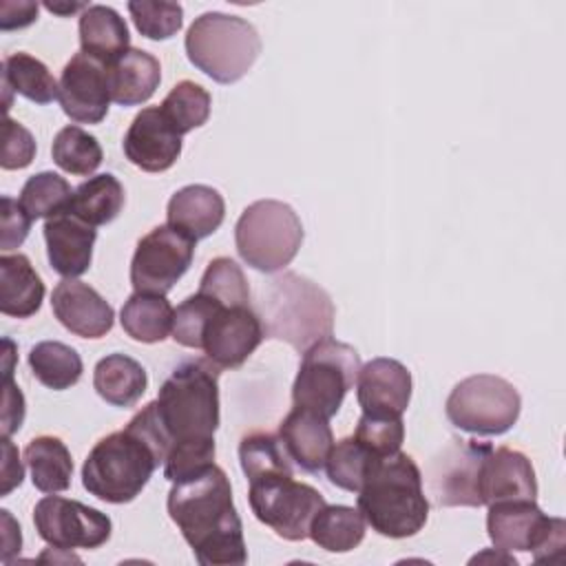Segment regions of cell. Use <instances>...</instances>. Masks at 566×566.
<instances>
[{
  "instance_id": "7402d4cb",
  "label": "cell",
  "mask_w": 566,
  "mask_h": 566,
  "mask_svg": "<svg viewBox=\"0 0 566 566\" xmlns=\"http://www.w3.org/2000/svg\"><path fill=\"white\" fill-rule=\"evenodd\" d=\"M279 438L290 460L307 473L325 469L334 447V433L325 416L303 407H294L279 424Z\"/></svg>"
},
{
  "instance_id": "bcb514c9",
  "label": "cell",
  "mask_w": 566,
  "mask_h": 566,
  "mask_svg": "<svg viewBox=\"0 0 566 566\" xmlns=\"http://www.w3.org/2000/svg\"><path fill=\"white\" fill-rule=\"evenodd\" d=\"M24 420V396L20 387L11 380V374H4V396H2V436L9 438L20 429Z\"/></svg>"
},
{
  "instance_id": "f1b7e54d",
  "label": "cell",
  "mask_w": 566,
  "mask_h": 566,
  "mask_svg": "<svg viewBox=\"0 0 566 566\" xmlns=\"http://www.w3.org/2000/svg\"><path fill=\"white\" fill-rule=\"evenodd\" d=\"M24 462L31 482L42 493H60L71 486L73 460L71 451L57 436H38L24 449Z\"/></svg>"
},
{
  "instance_id": "8992f818",
  "label": "cell",
  "mask_w": 566,
  "mask_h": 566,
  "mask_svg": "<svg viewBox=\"0 0 566 566\" xmlns=\"http://www.w3.org/2000/svg\"><path fill=\"white\" fill-rule=\"evenodd\" d=\"M188 60L219 84L239 82L261 53L256 29L239 18L221 11H206L188 27L186 40Z\"/></svg>"
},
{
  "instance_id": "f6af8a7d",
  "label": "cell",
  "mask_w": 566,
  "mask_h": 566,
  "mask_svg": "<svg viewBox=\"0 0 566 566\" xmlns=\"http://www.w3.org/2000/svg\"><path fill=\"white\" fill-rule=\"evenodd\" d=\"M2 208H0V230H2V239L0 245L2 250H13L18 245H22V241L29 234L31 228V217L24 212V208L11 199V197H2Z\"/></svg>"
},
{
  "instance_id": "4316f807",
  "label": "cell",
  "mask_w": 566,
  "mask_h": 566,
  "mask_svg": "<svg viewBox=\"0 0 566 566\" xmlns=\"http://www.w3.org/2000/svg\"><path fill=\"white\" fill-rule=\"evenodd\" d=\"M93 387L102 400L113 407H133L148 387L142 363L126 354L104 356L93 371Z\"/></svg>"
},
{
  "instance_id": "4fadbf2b",
  "label": "cell",
  "mask_w": 566,
  "mask_h": 566,
  "mask_svg": "<svg viewBox=\"0 0 566 566\" xmlns=\"http://www.w3.org/2000/svg\"><path fill=\"white\" fill-rule=\"evenodd\" d=\"M33 524L38 535L57 551L99 548L113 531L106 513L60 495H46L35 504Z\"/></svg>"
},
{
  "instance_id": "7c38bea8",
  "label": "cell",
  "mask_w": 566,
  "mask_h": 566,
  "mask_svg": "<svg viewBox=\"0 0 566 566\" xmlns=\"http://www.w3.org/2000/svg\"><path fill=\"white\" fill-rule=\"evenodd\" d=\"M195 239L164 223L137 241L130 261L135 292L166 294L188 272L195 256Z\"/></svg>"
},
{
  "instance_id": "c3c4849f",
  "label": "cell",
  "mask_w": 566,
  "mask_h": 566,
  "mask_svg": "<svg viewBox=\"0 0 566 566\" xmlns=\"http://www.w3.org/2000/svg\"><path fill=\"white\" fill-rule=\"evenodd\" d=\"M2 495H9L15 486L22 484L24 478V469L18 455V449L13 447V442L9 438H2Z\"/></svg>"
},
{
  "instance_id": "277c9868",
  "label": "cell",
  "mask_w": 566,
  "mask_h": 566,
  "mask_svg": "<svg viewBox=\"0 0 566 566\" xmlns=\"http://www.w3.org/2000/svg\"><path fill=\"white\" fill-rule=\"evenodd\" d=\"M259 316L268 338L285 340L296 352L332 336L334 329L329 294L296 272L279 274L261 290Z\"/></svg>"
},
{
  "instance_id": "603a6c76",
  "label": "cell",
  "mask_w": 566,
  "mask_h": 566,
  "mask_svg": "<svg viewBox=\"0 0 566 566\" xmlns=\"http://www.w3.org/2000/svg\"><path fill=\"white\" fill-rule=\"evenodd\" d=\"M226 217V201L221 192L206 184H190L179 188L166 208L168 226L181 230L190 239L199 241L210 237Z\"/></svg>"
},
{
  "instance_id": "8d00e7d4",
  "label": "cell",
  "mask_w": 566,
  "mask_h": 566,
  "mask_svg": "<svg viewBox=\"0 0 566 566\" xmlns=\"http://www.w3.org/2000/svg\"><path fill=\"white\" fill-rule=\"evenodd\" d=\"M73 192L69 181L60 177L57 172L44 170L33 177H29L20 190L18 203L24 208V212L35 219H51L64 210H69Z\"/></svg>"
},
{
  "instance_id": "74e56055",
  "label": "cell",
  "mask_w": 566,
  "mask_h": 566,
  "mask_svg": "<svg viewBox=\"0 0 566 566\" xmlns=\"http://www.w3.org/2000/svg\"><path fill=\"white\" fill-rule=\"evenodd\" d=\"M376 458H380V455H374L363 442H358L354 436H349V438L338 440L332 447L327 462H325V471L334 486H338L343 491L358 493V489Z\"/></svg>"
},
{
  "instance_id": "d6a6232c",
  "label": "cell",
  "mask_w": 566,
  "mask_h": 566,
  "mask_svg": "<svg viewBox=\"0 0 566 566\" xmlns=\"http://www.w3.org/2000/svg\"><path fill=\"white\" fill-rule=\"evenodd\" d=\"M29 367L38 382L53 391L69 389L82 378L80 354L60 340L35 343L29 352Z\"/></svg>"
},
{
  "instance_id": "681fc988",
  "label": "cell",
  "mask_w": 566,
  "mask_h": 566,
  "mask_svg": "<svg viewBox=\"0 0 566 566\" xmlns=\"http://www.w3.org/2000/svg\"><path fill=\"white\" fill-rule=\"evenodd\" d=\"M2 513V524H4V535H2V562H9V557L13 553H20L22 546V535H20V526L13 522V517L9 515V511H0Z\"/></svg>"
},
{
  "instance_id": "ffe728a7",
  "label": "cell",
  "mask_w": 566,
  "mask_h": 566,
  "mask_svg": "<svg viewBox=\"0 0 566 566\" xmlns=\"http://www.w3.org/2000/svg\"><path fill=\"white\" fill-rule=\"evenodd\" d=\"M95 239L97 230L69 210L44 223L49 263L64 279H77L91 268Z\"/></svg>"
},
{
  "instance_id": "d590c367",
  "label": "cell",
  "mask_w": 566,
  "mask_h": 566,
  "mask_svg": "<svg viewBox=\"0 0 566 566\" xmlns=\"http://www.w3.org/2000/svg\"><path fill=\"white\" fill-rule=\"evenodd\" d=\"M210 106L212 97L201 84L192 80H181L164 97L159 111L179 135H186L208 122Z\"/></svg>"
},
{
  "instance_id": "30bf717a",
  "label": "cell",
  "mask_w": 566,
  "mask_h": 566,
  "mask_svg": "<svg viewBox=\"0 0 566 566\" xmlns=\"http://www.w3.org/2000/svg\"><path fill=\"white\" fill-rule=\"evenodd\" d=\"M486 531L500 551H533L535 562H555L566 548V524L546 515L535 500H502L489 504Z\"/></svg>"
},
{
  "instance_id": "ab89813d",
  "label": "cell",
  "mask_w": 566,
  "mask_h": 566,
  "mask_svg": "<svg viewBox=\"0 0 566 566\" xmlns=\"http://www.w3.org/2000/svg\"><path fill=\"white\" fill-rule=\"evenodd\" d=\"M128 11L137 31L148 40H168L184 24V9L177 2L133 0L128 2Z\"/></svg>"
},
{
  "instance_id": "cb8c5ba5",
  "label": "cell",
  "mask_w": 566,
  "mask_h": 566,
  "mask_svg": "<svg viewBox=\"0 0 566 566\" xmlns=\"http://www.w3.org/2000/svg\"><path fill=\"white\" fill-rule=\"evenodd\" d=\"M111 99L119 106H137L153 97L161 82V66L155 55L142 49H128L106 64Z\"/></svg>"
},
{
  "instance_id": "ba28073f",
  "label": "cell",
  "mask_w": 566,
  "mask_h": 566,
  "mask_svg": "<svg viewBox=\"0 0 566 566\" xmlns=\"http://www.w3.org/2000/svg\"><path fill=\"white\" fill-rule=\"evenodd\" d=\"M360 369L358 352L332 336L303 352L298 374L292 385L294 407L310 409L327 420L338 413L347 391L354 387Z\"/></svg>"
},
{
  "instance_id": "9a60e30c",
  "label": "cell",
  "mask_w": 566,
  "mask_h": 566,
  "mask_svg": "<svg viewBox=\"0 0 566 566\" xmlns=\"http://www.w3.org/2000/svg\"><path fill=\"white\" fill-rule=\"evenodd\" d=\"M265 329L250 305H219L201 334V349L217 367H241L261 345Z\"/></svg>"
},
{
  "instance_id": "d4e9b609",
  "label": "cell",
  "mask_w": 566,
  "mask_h": 566,
  "mask_svg": "<svg viewBox=\"0 0 566 566\" xmlns=\"http://www.w3.org/2000/svg\"><path fill=\"white\" fill-rule=\"evenodd\" d=\"M44 298V283L27 254L0 256V312L13 318L33 316Z\"/></svg>"
},
{
  "instance_id": "d6986e66",
  "label": "cell",
  "mask_w": 566,
  "mask_h": 566,
  "mask_svg": "<svg viewBox=\"0 0 566 566\" xmlns=\"http://www.w3.org/2000/svg\"><path fill=\"white\" fill-rule=\"evenodd\" d=\"M356 398L363 413L402 416L411 400V371L396 358H371L358 369Z\"/></svg>"
},
{
  "instance_id": "ac0fdd59",
  "label": "cell",
  "mask_w": 566,
  "mask_h": 566,
  "mask_svg": "<svg viewBox=\"0 0 566 566\" xmlns=\"http://www.w3.org/2000/svg\"><path fill=\"white\" fill-rule=\"evenodd\" d=\"M51 307L55 318L82 338H102L115 323L111 303L95 287L77 279H64L53 287Z\"/></svg>"
},
{
  "instance_id": "4dcf8cb0",
  "label": "cell",
  "mask_w": 566,
  "mask_h": 566,
  "mask_svg": "<svg viewBox=\"0 0 566 566\" xmlns=\"http://www.w3.org/2000/svg\"><path fill=\"white\" fill-rule=\"evenodd\" d=\"M2 88L7 93L4 104L9 108L11 91L35 104H51L57 97L60 84L44 62L24 51H18L7 55L2 62Z\"/></svg>"
},
{
  "instance_id": "5b68a950",
  "label": "cell",
  "mask_w": 566,
  "mask_h": 566,
  "mask_svg": "<svg viewBox=\"0 0 566 566\" xmlns=\"http://www.w3.org/2000/svg\"><path fill=\"white\" fill-rule=\"evenodd\" d=\"M219 369L208 358H190L161 382L155 407L170 447L214 438L219 427Z\"/></svg>"
},
{
  "instance_id": "83f0119b",
  "label": "cell",
  "mask_w": 566,
  "mask_h": 566,
  "mask_svg": "<svg viewBox=\"0 0 566 566\" xmlns=\"http://www.w3.org/2000/svg\"><path fill=\"white\" fill-rule=\"evenodd\" d=\"M175 310L166 294L135 292L130 294L119 312L124 332L139 343H159L172 332Z\"/></svg>"
},
{
  "instance_id": "7dc6e473",
  "label": "cell",
  "mask_w": 566,
  "mask_h": 566,
  "mask_svg": "<svg viewBox=\"0 0 566 566\" xmlns=\"http://www.w3.org/2000/svg\"><path fill=\"white\" fill-rule=\"evenodd\" d=\"M38 18V4L35 2H0V29H24Z\"/></svg>"
},
{
  "instance_id": "e0dca14e",
  "label": "cell",
  "mask_w": 566,
  "mask_h": 566,
  "mask_svg": "<svg viewBox=\"0 0 566 566\" xmlns=\"http://www.w3.org/2000/svg\"><path fill=\"white\" fill-rule=\"evenodd\" d=\"M124 155L146 172H164L181 155V135L170 126L159 106L142 108L124 135Z\"/></svg>"
},
{
  "instance_id": "3957f363",
  "label": "cell",
  "mask_w": 566,
  "mask_h": 566,
  "mask_svg": "<svg viewBox=\"0 0 566 566\" xmlns=\"http://www.w3.org/2000/svg\"><path fill=\"white\" fill-rule=\"evenodd\" d=\"M358 511L382 537L402 539L422 531L429 500L416 460L402 451L376 458L358 489Z\"/></svg>"
},
{
  "instance_id": "44dd1931",
  "label": "cell",
  "mask_w": 566,
  "mask_h": 566,
  "mask_svg": "<svg viewBox=\"0 0 566 566\" xmlns=\"http://www.w3.org/2000/svg\"><path fill=\"white\" fill-rule=\"evenodd\" d=\"M537 480L531 460L515 449H491L480 471L482 506L502 500H535Z\"/></svg>"
},
{
  "instance_id": "ee69618b",
  "label": "cell",
  "mask_w": 566,
  "mask_h": 566,
  "mask_svg": "<svg viewBox=\"0 0 566 566\" xmlns=\"http://www.w3.org/2000/svg\"><path fill=\"white\" fill-rule=\"evenodd\" d=\"M35 157V139L29 128L20 122L7 117L2 124V157L0 166L4 170L27 168Z\"/></svg>"
},
{
  "instance_id": "b9f144b4",
  "label": "cell",
  "mask_w": 566,
  "mask_h": 566,
  "mask_svg": "<svg viewBox=\"0 0 566 566\" xmlns=\"http://www.w3.org/2000/svg\"><path fill=\"white\" fill-rule=\"evenodd\" d=\"M354 438L363 442L374 455H389L400 451L405 440V424L402 416H369L363 413Z\"/></svg>"
},
{
  "instance_id": "52a82bcc",
  "label": "cell",
  "mask_w": 566,
  "mask_h": 566,
  "mask_svg": "<svg viewBox=\"0 0 566 566\" xmlns=\"http://www.w3.org/2000/svg\"><path fill=\"white\" fill-rule=\"evenodd\" d=\"M234 243L250 268L272 274L296 256L303 243V223L292 206L279 199H259L241 212Z\"/></svg>"
},
{
  "instance_id": "f35d334b",
  "label": "cell",
  "mask_w": 566,
  "mask_h": 566,
  "mask_svg": "<svg viewBox=\"0 0 566 566\" xmlns=\"http://www.w3.org/2000/svg\"><path fill=\"white\" fill-rule=\"evenodd\" d=\"M199 292L221 301L223 305H250V287L245 274L230 256H217L208 263Z\"/></svg>"
},
{
  "instance_id": "2e32d148",
  "label": "cell",
  "mask_w": 566,
  "mask_h": 566,
  "mask_svg": "<svg viewBox=\"0 0 566 566\" xmlns=\"http://www.w3.org/2000/svg\"><path fill=\"white\" fill-rule=\"evenodd\" d=\"M57 84V99L66 117L77 124H99L106 117L113 99L104 62L80 51L64 64Z\"/></svg>"
},
{
  "instance_id": "60d3db41",
  "label": "cell",
  "mask_w": 566,
  "mask_h": 566,
  "mask_svg": "<svg viewBox=\"0 0 566 566\" xmlns=\"http://www.w3.org/2000/svg\"><path fill=\"white\" fill-rule=\"evenodd\" d=\"M223 305L221 301L203 294V292H195L192 296H188L186 301H181L175 310V318H172V338L175 343L184 345V347H192V349H201V334L203 327L208 323V318L212 316V312Z\"/></svg>"
},
{
  "instance_id": "f907efd6",
  "label": "cell",
  "mask_w": 566,
  "mask_h": 566,
  "mask_svg": "<svg viewBox=\"0 0 566 566\" xmlns=\"http://www.w3.org/2000/svg\"><path fill=\"white\" fill-rule=\"evenodd\" d=\"M44 7L57 15H71L75 11H84L86 2H44Z\"/></svg>"
},
{
  "instance_id": "8fae6325",
  "label": "cell",
  "mask_w": 566,
  "mask_h": 566,
  "mask_svg": "<svg viewBox=\"0 0 566 566\" xmlns=\"http://www.w3.org/2000/svg\"><path fill=\"white\" fill-rule=\"evenodd\" d=\"M248 500L256 520L290 542L310 537L314 515L327 504L314 486L294 480V473L252 480Z\"/></svg>"
},
{
  "instance_id": "1f68e13d",
  "label": "cell",
  "mask_w": 566,
  "mask_h": 566,
  "mask_svg": "<svg viewBox=\"0 0 566 566\" xmlns=\"http://www.w3.org/2000/svg\"><path fill=\"white\" fill-rule=\"evenodd\" d=\"M124 208V186L111 172L88 177L73 192L69 212L86 221L88 226L111 223Z\"/></svg>"
},
{
  "instance_id": "7a4b0ae2",
  "label": "cell",
  "mask_w": 566,
  "mask_h": 566,
  "mask_svg": "<svg viewBox=\"0 0 566 566\" xmlns=\"http://www.w3.org/2000/svg\"><path fill=\"white\" fill-rule=\"evenodd\" d=\"M170 449L157 418L155 400L137 411L122 431L95 442L82 467V484L97 500L111 504L133 502L164 464Z\"/></svg>"
},
{
  "instance_id": "836d02e7",
  "label": "cell",
  "mask_w": 566,
  "mask_h": 566,
  "mask_svg": "<svg viewBox=\"0 0 566 566\" xmlns=\"http://www.w3.org/2000/svg\"><path fill=\"white\" fill-rule=\"evenodd\" d=\"M51 157L60 170L86 177L99 168L104 153L95 135L86 133L75 124H69L53 137Z\"/></svg>"
},
{
  "instance_id": "f546056e",
  "label": "cell",
  "mask_w": 566,
  "mask_h": 566,
  "mask_svg": "<svg viewBox=\"0 0 566 566\" xmlns=\"http://www.w3.org/2000/svg\"><path fill=\"white\" fill-rule=\"evenodd\" d=\"M365 517L345 504H325L310 524L312 542L327 553H349L365 537Z\"/></svg>"
},
{
  "instance_id": "e575fe53",
  "label": "cell",
  "mask_w": 566,
  "mask_h": 566,
  "mask_svg": "<svg viewBox=\"0 0 566 566\" xmlns=\"http://www.w3.org/2000/svg\"><path fill=\"white\" fill-rule=\"evenodd\" d=\"M239 460L248 482L276 473H294L281 438L265 431H252L241 438Z\"/></svg>"
},
{
  "instance_id": "484cf974",
  "label": "cell",
  "mask_w": 566,
  "mask_h": 566,
  "mask_svg": "<svg viewBox=\"0 0 566 566\" xmlns=\"http://www.w3.org/2000/svg\"><path fill=\"white\" fill-rule=\"evenodd\" d=\"M80 46L82 53L111 64L130 46V33L126 20L106 4H88L80 13Z\"/></svg>"
},
{
  "instance_id": "5bb4252c",
  "label": "cell",
  "mask_w": 566,
  "mask_h": 566,
  "mask_svg": "<svg viewBox=\"0 0 566 566\" xmlns=\"http://www.w3.org/2000/svg\"><path fill=\"white\" fill-rule=\"evenodd\" d=\"M493 447L478 440L453 438L427 469V484L440 506H482L480 471Z\"/></svg>"
},
{
  "instance_id": "9c48e42d",
  "label": "cell",
  "mask_w": 566,
  "mask_h": 566,
  "mask_svg": "<svg viewBox=\"0 0 566 566\" xmlns=\"http://www.w3.org/2000/svg\"><path fill=\"white\" fill-rule=\"evenodd\" d=\"M522 398L517 389L493 374H475L460 380L444 405L453 427L475 436H502L520 418Z\"/></svg>"
},
{
  "instance_id": "6da1fadb",
  "label": "cell",
  "mask_w": 566,
  "mask_h": 566,
  "mask_svg": "<svg viewBox=\"0 0 566 566\" xmlns=\"http://www.w3.org/2000/svg\"><path fill=\"white\" fill-rule=\"evenodd\" d=\"M166 506L201 566H239L248 562L243 524L232 502L230 480L221 467L210 464L192 478L172 482Z\"/></svg>"
},
{
  "instance_id": "7bdbcfd3",
  "label": "cell",
  "mask_w": 566,
  "mask_h": 566,
  "mask_svg": "<svg viewBox=\"0 0 566 566\" xmlns=\"http://www.w3.org/2000/svg\"><path fill=\"white\" fill-rule=\"evenodd\" d=\"M214 464V438L172 444L164 460V478L181 482Z\"/></svg>"
}]
</instances>
